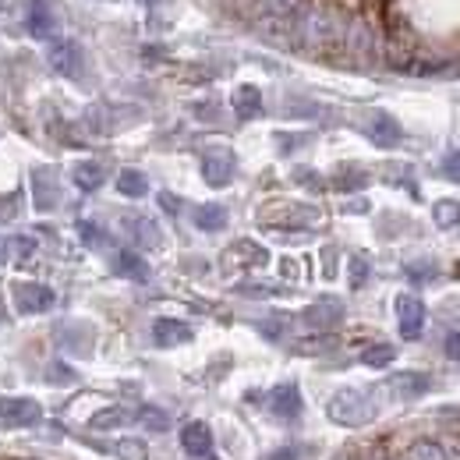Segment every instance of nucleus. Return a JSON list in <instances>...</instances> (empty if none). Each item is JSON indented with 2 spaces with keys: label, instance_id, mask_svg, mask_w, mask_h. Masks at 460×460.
I'll return each mask as SVG.
<instances>
[{
  "label": "nucleus",
  "instance_id": "1",
  "mask_svg": "<svg viewBox=\"0 0 460 460\" xmlns=\"http://www.w3.org/2000/svg\"><path fill=\"white\" fill-rule=\"evenodd\" d=\"M344 29H347V18L344 11L330 0H312L305 4L297 14H294V47L308 50V54H326L333 47H341L344 40Z\"/></svg>",
  "mask_w": 460,
  "mask_h": 460
},
{
  "label": "nucleus",
  "instance_id": "2",
  "mask_svg": "<svg viewBox=\"0 0 460 460\" xmlns=\"http://www.w3.org/2000/svg\"><path fill=\"white\" fill-rule=\"evenodd\" d=\"M341 47H344V58L350 60L354 67H368V64L376 60V54H379V36H376V29L365 22V14L347 18Z\"/></svg>",
  "mask_w": 460,
  "mask_h": 460
},
{
  "label": "nucleus",
  "instance_id": "3",
  "mask_svg": "<svg viewBox=\"0 0 460 460\" xmlns=\"http://www.w3.org/2000/svg\"><path fill=\"white\" fill-rule=\"evenodd\" d=\"M326 411H330V418L337 425H347V429H358V425H365V421L376 418V403H372L368 394H361V390H341L330 401Z\"/></svg>",
  "mask_w": 460,
  "mask_h": 460
},
{
  "label": "nucleus",
  "instance_id": "4",
  "mask_svg": "<svg viewBox=\"0 0 460 460\" xmlns=\"http://www.w3.org/2000/svg\"><path fill=\"white\" fill-rule=\"evenodd\" d=\"M262 224H290V227H319L323 213L312 206H294V202H273L262 206Z\"/></svg>",
  "mask_w": 460,
  "mask_h": 460
},
{
  "label": "nucleus",
  "instance_id": "5",
  "mask_svg": "<svg viewBox=\"0 0 460 460\" xmlns=\"http://www.w3.org/2000/svg\"><path fill=\"white\" fill-rule=\"evenodd\" d=\"M43 421V407L29 397L7 401L0 397V429H36Z\"/></svg>",
  "mask_w": 460,
  "mask_h": 460
},
{
  "label": "nucleus",
  "instance_id": "6",
  "mask_svg": "<svg viewBox=\"0 0 460 460\" xmlns=\"http://www.w3.org/2000/svg\"><path fill=\"white\" fill-rule=\"evenodd\" d=\"M425 319H429V312H425V301L418 294H401L397 297V326H401L403 341H421Z\"/></svg>",
  "mask_w": 460,
  "mask_h": 460
},
{
  "label": "nucleus",
  "instance_id": "7",
  "mask_svg": "<svg viewBox=\"0 0 460 460\" xmlns=\"http://www.w3.org/2000/svg\"><path fill=\"white\" fill-rule=\"evenodd\" d=\"M11 297H14V308L18 312H25V315H43V312H50L54 308V290L47 288V284H14L11 288Z\"/></svg>",
  "mask_w": 460,
  "mask_h": 460
},
{
  "label": "nucleus",
  "instance_id": "8",
  "mask_svg": "<svg viewBox=\"0 0 460 460\" xmlns=\"http://www.w3.org/2000/svg\"><path fill=\"white\" fill-rule=\"evenodd\" d=\"M47 60L50 67L64 75V78H82V67H85V54L75 40H54L50 50H47Z\"/></svg>",
  "mask_w": 460,
  "mask_h": 460
},
{
  "label": "nucleus",
  "instance_id": "9",
  "mask_svg": "<svg viewBox=\"0 0 460 460\" xmlns=\"http://www.w3.org/2000/svg\"><path fill=\"white\" fill-rule=\"evenodd\" d=\"M341 319H344V305H341L337 297H323V301H315V305H308V308L301 312V323H305L308 330H315V333L337 330Z\"/></svg>",
  "mask_w": 460,
  "mask_h": 460
},
{
  "label": "nucleus",
  "instance_id": "10",
  "mask_svg": "<svg viewBox=\"0 0 460 460\" xmlns=\"http://www.w3.org/2000/svg\"><path fill=\"white\" fill-rule=\"evenodd\" d=\"M234 171H237V160L230 149H209L202 156V177L209 188H227L234 181Z\"/></svg>",
  "mask_w": 460,
  "mask_h": 460
},
{
  "label": "nucleus",
  "instance_id": "11",
  "mask_svg": "<svg viewBox=\"0 0 460 460\" xmlns=\"http://www.w3.org/2000/svg\"><path fill=\"white\" fill-rule=\"evenodd\" d=\"M58 0H32V11H29V32L36 40H58Z\"/></svg>",
  "mask_w": 460,
  "mask_h": 460
},
{
  "label": "nucleus",
  "instance_id": "12",
  "mask_svg": "<svg viewBox=\"0 0 460 460\" xmlns=\"http://www.w3.org/2000/svg\"><path fill=\"white\" fill-rule=\"evenodd\" d=\"M181 450L188 454V457H209L213 454V429L206 425V421H188L184 429H181Z\"/></svg>",
  "mask_w": 460,
  "mask_h": 460
},
{
  "label": "nucleus",
  "instance_id": "13",
  "mask_svg": "<svg viewBox=\"0 0 460 460\" xmlns=\"http://www.w3.org/2000/svg\"><path fill=\"white\" fill-rule=\"evenodd\" d=\"M365 131H368V138H372L376 146H383V149H394V146H397V142L403 138L397 117L383 114V111L368 114V124H365Z\"/></svg>",
  "mask_w": 460,
  "mask_h": 460
},
{
  "label": "nucleus",
  "instance_id": "14",
  "mask_svg": "<svg viewBox=\"0 0 460 460\" xmlns=\"http://www.w3.org/2000/svg\"><path fill=\"white\" fill-rule=\"evenodd\" d=\"M270 262V252L255 241H234L227 252H224V266H241V270H252V266H266Z\"/></svg>",
  "mask_w": 460,
  "mask_h": 460
},
{
  "label": "nucleus",
  "instance_id": "15",
  "mask_svg": "<svg viewBox=\"0 0 460 460\" xmlns=\"http://www.w3.org/2000/svg\"><path fill=\"white\" fill-rule=\"evenodd\" d=\"M270 411L277 414V418H297L301 414V390L294 386V383H280V386H273L270 390Z\"/></svg>",
  "mask_w": 460,
  "mask_h": 460
},
{
  "label": "nucleus",
  "instance_id": "16",
  "mask_svg": "<svg viewBox=\"0 0 460 460\" xmlns=\"http://www.w3.org/2000/svg\"><path fill=\"white\" fill-rule=\"evenodd\" d=\"M195 333L188 323L181 319H156L153 323V344L156 347H177V344H188Z\"/></svg>",
  "mask_w": 460,
  "mask_h": 460
},
{
  "label": "nucleus",
  "instance_id": "17",
  "mask_svg": "<svg viewBox=\"0 0 460 460\" xmlns=\"http://www.w3.org/2000/svg\"><path fill=\"white\" fill-rule=\"evenodd\" d=\"M386 386H390V394H394L397 401H414V397H421V394L429 390V376H418V372H401V376H394Z\"/></svg>",
  "mask_w": 460,
  "mask_h": 460
},
{
  "label": "nucleus",
  "instance_id": "18",
  "mask_svg": "<svg viewBox=\"0 0 460 460\" xmlns=\"http://www.w3.org/2000/svg\"><path fill=\"white\" fill-rule=\"evenodd\" d=\"M234 114L241 120H252V117L262 114V93L255 85H237L234 89Z\"/></svg>",
  "mask_w": 460,
  "mask_h": 460
},
{
  "label": "nucleus",
  "instance_id": "19",
  "mask_svg": "<svg viewBox=\"0 0 460 460\" xmlns=\"http://www.w3.org/2000/svg\"><path fill=\"white\" fill-rule=\"evenodd\" d=\"M32 188H36V206H40L43 213L58 206L60 195H58V181H54V171H50V167L32 173Z\"/></svg>",
  "mask_w": 460,
  "mask_h": 460
},
{
  "label": "nucleus",
  "instance_id": "20",
  "mask_svg": "<svg viewBox=\"0 0 460 460\" xmlns=\"http://www.w3.org/2000/svg\"><path fill=\"white\" fill-rule=\"evenodd\" d=\"M305 7V0H255L259 18H277V22H294V14Z\"/></svg>",
  "mask_w": 460,
  "mask_h": 460
},
{
  "label": "nucleus",
  "instance_id": "21",
  "mask_svg": "<svg viewBox=\"0 0 460 460\" xmlns=\"http://www.w3.org/2000/svg\"><path fill=\"white\" fill-rule=\"evenodd\" d=\"M117 273L128 277V280H135V284H146V280H149V262H146L138 252L124 248V252L117 255Z\"/></svg>",
  "mask_w": 460,
  "mask_h": 460
},
{
  "label": "nucleus",
  "instance_id": "22",
  "mask_svg": "<svg viewBox=\"0 0 460 460\" xmlns=\"http://www.w3.org/2000/svg\"><path fill=\"white\" fill-rule=\"evenodd\" d=\"M195 227L206 230V234H213V230H224L227 227V209L224 206H217V202H206V206H199L195 209Z\"/></svg>",
  "mask_w": 460,
  "mask_h": 460
},
{
  "label": "nucleus",
  "instance_id": "23",
  "mask_svg": "<svg viewBox=\"0 0 460 460\" xmlns=\"http://www.w3.org/2000/svg\"><path fill=\"white\" fill-rule=\"evenodd\" d=\"M71 181H75V188H82V191H100V188H103V167H100V164H93V160L75 164Z\"/></svg>",
  "mask_w": 460,
  "mask_h": 460
},
{
  "label": "nucleus",
  "instance_id": "24",
  "mask_svg": "<svg viewBox=\"0 0 460 460\" xmlns=\"http://www.w3.org/2000/svg\"><path fill=\"white\" fill-rule=\"evenodd\" d=\"M36 252H40V244L32 234H18L7 241V259H14V266H29L36 259Z\"/></svg>",
  "mask_w": 460,
  "mask_h": 460
},
{
  "label": "nucleus",
  "instance_id": "25",
  "mask_svg": "<svg viewBox=\"0 0 460 460\" xmlns=\"http://www.w3.org/2000/svg\"><path fill=\"white\" fill-rule=\"evenodd\" d=\"M117 191L124 199H146L149 195V181L142 171H120L117 173Z\"/></svg>",
  "mask_w": 460,
  "mask_h": 460
},
{
  "label": "nucleus",
  "instance_id": "26",
  "mask_svg": "<svg viewBox=\"0 0 460 460\" xmlns=\"http://www.w3.org/2000/svg\"><path fill=\"white\" fill-rule=\"evenodd\" d=\"M131 418H135L142 429H149V432H167V429H171V414L160 411V407H138Z\"/></svg>",
  "mask_w": 460,
  "mask_h": 460
},
{
  "label": "nucleus",
  "instance_id": "27",
  "mask_svg": "<svg viewBox=\"0 0 460 460\" xmlns=\"http://www.w3.org/2000/svg\"><path fill=\"white\" fill-rule=\"evenodd\" d=\"M114 454L120 460H149V443L138 436H120L114 443Z\"/></svg>",
  "mask_w": 460,
  "mask_h": 460
},
{
  "label": "nucleus",
  "instance_id": "28",
  "mask_svg": "<svg viewBox=\"0 0 460 460\" xmlns=\"http://www.w3.org/2000/svg\"><path fill=\"white\" fill-rule=\"evenodd\" d=\"M368 184V173L361 171V167H341V171L333 173V188L337 191H361Z\"/></svg>",
  "mask_w": 460,
  "mask_h": 460
},
{
  "label": "nucleus",
  "instance_id": "29",
  "mask_svg": "<svg viewBox=\"0 0 460 460\" xmlns=\"http://www.w3.org/2000/svg\"><path fill=\"white\" fill-rule=\"evenodd\" d=\"M432 220H436V227H443V230L460 227V202H450V199L436 202V206H432Z\"/></svg>",
  "mask_w": 460,
  "mask_h": 460
},
{
  "label": "nucleus",
  "instance_id": "30",
  "mask_svg": "<svg viewBox=\"0 0 460 460\" xmlns=\"http://www.w3.org/2000/svg\"><path fill=\"white\" fill-rule=\"evenodd\" d=\"M401 460H447V457H443V450H439L436 439H414V443L403 450Z\"/></svg>",
  "mask_w": 460,
  "mask_h": 460
},
{
  "label": "nucleus",
  "instance_id": "31",
  "mask_svg": "<svg viewBox=\"0 0 460 460\" xmlns=\"http://www.w3.org/2000/svg\"><path fill=\"white\" fill-rule=\"evenodd\" d=\"M394 358H397L394 344H372L361 350V365H368V368H386Z\"/></svg>",
  "mask_w": 460,
  "mask_h": 460
},
{
  "label": "nucleus",
  "instance_id": "32",
  "mask_svg": "<svg viewBox=\"0 0 460 460\" xmlns=\"http://www.w3.org/2000/svg\"><path fill=\"white\" fill-rule=\"evenodd\" d=\"M128 418H131V414H128L124 407H107L103 414H96V418H93V429H120Z\"/></svg>",
  "mask_w": 460,
  "mask_h": 460
},
{
  "label": "nucleus",
  "instance_id": "33",
  "mask_svg": "<svg viewBox=\"0 0 460 460\" xmlns=\"http://www.w3.org/2000/svg\"><path fill=\"white\" fill-rule=\"evenodd\" d=\"M135 234H138V241H142L146 248H160V241H164V234H160V227H156L153 220H138V224H135Z\"/></svg>",
  "mask_w": 460,
  "mask_h": 460
},
{
  "label": "nucleus",
  "instance_id": "34",
  "mask_svg": "<svg viewBox=\"0 0 460 460\" xmlns=\"http://www.w3.org/2000/svg\"><path fill=\"white\" fill-rule=\"evenodd\" d=\"M78 234H82V241H85L89 248H103V244H107V234L96 227V224H89V220L78 224Z\"/></svg>",
  "mask_w": 460,
  "mask_h": 460
},
{
  "label": "nucleus",
  "instance_id": "35",
  "mask_svg": "<svg viewBox=\"0 0 460 460\" xmlns=\"http://www.w3.org/2000/svg\"><path fill=\"white\" fill-rule=\"evenodd\" d=\"M365 280H368V262H365L361 255H354V259H350V288L358 290Z\"/></svg>",
  "mask_w": 460,
  "mask_h": 460
},
{
  "label": "nucleus",
  "instance_id": "36",
  "mask_svg": "<svg viewBox=\"0 0 460 460\" xmlns=\"http://www.w3.org/2000/svg\"><path fill=\"white\" fill-rule=\"evenodd\" d=\"M443 173H447L450 181H457V184H460V149H450V153L443 156Z\"/></svg>",
  "mask_w": 460,
  "mask_h": 460
},
{
  "label": "nucleus",
  "instance_id": "37",
  "mask_svg": "<svg viewBox=\"0 0 460 460\" xmlns=\"http://www.w3.org/2000/svg\"><path fill=\"white\" fill-rule=\"evenodd\" d=\"M436 443H439V450H443L447 460H460V436H443V439H436Z\"/></svg>",
  "mask_w": 460,
  "mask_h": 460
},
{
  "label": "nucleus",
  "instance_id": "38",
  "mask_svg": "<svg viewBox=\"0 0 460 460\" xmlns=\"http://www.w3.org/2000/svg\"><path fill=\"white\" fill-rule=\"evenodd\" d=\"M407 277L414 280V284H421V280H432V262H425V270H418L414 262L407 266Z\"/></svg>",
  "mask_w": 460,
  "mask_h": 460
},
{
  "label": "nucleus",
  "instance_id": "39",
  "mask_svg": "<svg viewBox=\"0 0 460 460\" xmlns=\"http://www.w3.org/2000/svg\"><path fill=\"white\" fill-rule=\"evenodd\" d=\"M297 457H301V450H297V447H280V450H273L266 460H297Z\"/></svg>",
  "mask_w": 460,
  "mask_h": 460
},
{
  "label": "nucleus",
  "instance_id": "40",
  "mask_svg": "<svg viewBox=\"0 0 460 460\" xmlns=\"http://www.w3.org/2000/svg\"><path fill=\"white\" fill-rule=\"evenodd\" d=\"M447 354H450L454 361H460V333H450V337H447Z\"/></svg>",
  "mask_w": 460,
  "mask_h": 460
},
{
  "label": "nucleus",
  "instance_id": "41",
  "mask_svg": "<svg viewBox=\"0 0 460 460\" xmlns=\"http://www.w3.org/2000/svg\"><path fill=\"white\" fill-rule=\"evenodd\" d=\"M160 206H164V209H167V213H177V209H181V202H177V199H173V195H167V191H164V195H160Z\"/></svg>",
  "mask_w": 460,
  "mask_h": 460
},
{
  "label": "nucleus",
  "instance_id": "42",
  "mask_svg": "<svg viewBox=\"0 0 460 460\" xmlns=\"http://www.w3.org/2000/svg\"><path fill=\"white\" fill-rule=\"evenodd\" d=\"M280 266H284V277H297V262L294 259H284Z\"/></svg>",
  "mask_w": 460,
  "mask_h": 460
},
{
  "label": "nucleus",
  "instance_id": "43",
  "mask_svg": "<svg viewBox=\"0 0 460 460\" xmlns=\"http://www.w3.org/2000/svg\"><path fill=\"white\" fill-rule=\"evenodd\" d=\"M347 213H368V202H350Z\"/></svg>",
  "mask_w": 460,
  "mask_h": 460
},
{
  "label": "nucleus",
  "instance_id": "44",
  "mask_svg": "<svg viewBox=\"0 0 460 460\" xmlns=\"http://www.w3.org/2000/svg\"><path fill=\"white\" fill-rule=\"evenodd\" d=\"M7 262V241H0V266Z\"/></svg>",
  "mask_w": 460,
  "mask_h": 460
},
{
  "label": "nucleus",
  "instance_id": "45",
  "mask_svg": "<svg viewBox=\"0 0 460 460\" xmlns=\"http://www.w3.org/2000/svg\"><path fill=\"white\" fill-rule=\"evenodd\" d=\"M368 460H386V454H383V450H376V454H372Z\"/></svg>",
  "mask_w": 460,
  "mask_h": 460
},
{
  "label": "nucleus",
  "instance_id": "46",
  "mask_svg": "<svg viewBox=\"0 0 460 460\" xmlns=\"http://www.w3.org/2000/svg\"><path fill=\"white\" fill-rule=\"evenodd\" d=\"M138 4H146V7H153V4H156V0H138Z\"/></svg>",
  "mask_w": 460,
  "mask_h": 460
}]
</instances>
